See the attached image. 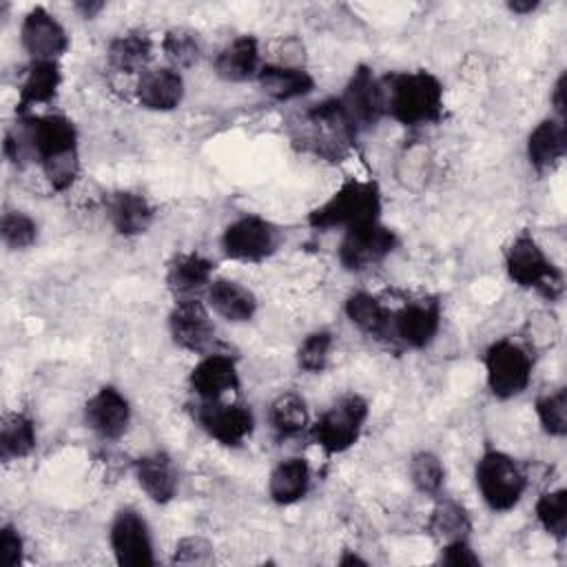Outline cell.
Segmentation results:
<instances>
[{
	"mask_svg": "<svg viewBox=\"0 0 567 567\" xmlns=\"http://www.w3.org/2000/svg\"><path fill=\"white\" fill-rule=\"evenodd\" d=\"M106 217L122 237L144 235L155 221V206L137 190H113L104 199Z\"/></svg>",
	"mask_w": 567,
	"mask_h": 567,
	"instance_id": "obj_20",
	"label": "cell"
},
{
	"mask_svg": "<svg viewBox=\"0 0 567 567\" xmlns=\"http://www.w3.org/2000/svg\"><path fill=\"white\" fill-rule=\"evenodd\" d=\"M133 474L142 492L157 505H166L177 496L179 470L171 454L148 452L135 458Z\"/></svg>",
	"mask_w": 567,
	"mask_h": 567,
	"instance_id": "obj_18",
	"label": "cell"
},
{
	"mask_svg": "<svg viewBox=\"0 0 567 567\" xmlns=\"http://www.w3.org/2000/svg\"><path fill=\"white\" fill-rule=\"evenodd\" d=\"M310 481V463L303 456L281 458L268 476V496L272 503L284 507L295 505L308 494Z\"/></svg>",
	"mask_w": 567,
	"mask_h": 567,
	"instance_id": "obj_27",
	"label": "cell"
},
{
	"mask_svg": "<svg viewBox=\"0 0 567 567\" xmlns=\"http://www.w3.org/2000/svg\"><path fill=\"white\" fill-rule=\"evenodd\" d=\"M213 558H215L213 545L202 536L179 538L173 551V563H179V565H208L213 563Z\"/></svg>",
	"mask_w": 567,
	"mask_h": 567,
	"instance_id": "obj_40",
	"label": "cell"
},
{
	"mask_svg": "<svg viewBox=\"0 0 567 567\" xmlns=\"http://www.w3.org/2000/svg\"><path fill=\"white\" fill-rule=\"evenodd\" d=\"M188 388L199 401H219L239 390V368L226 352H206L188 374Z\"/></svg>",
	"mask_w": 567,
	"mask_h": 567,
	"instance_id": "obj_16",
	"label": "cell"
},
{
	"mask_svg": "<svg viewBox=\"0 0 567 567\" xmlns=\"http://www.w3.org/2000/svg\"><path fill=\"white\" fill-rule=\"evenodd\" d=\"M75 9H78V11H82V16H84V18H93L97 11H102V9H104V2H78V4H75Z\"/></svg>",
	"mask_w": 567,
	"mask_h": 567,
	"instance_id": "obj_45",
	"label": "cell"
},
{
	"mask_svg": "<svg viewBox=\"0 0 567 567\" xmlns=\"http://www.w3.org/2000/svg\"><path fill=\"white\" fill-rule=\"evenodd\" d=\"M439 563L452 565V567H476V565H481V558L467 538H456V540L441 545Z\"/></svg>",
	"mask_w": 567,
	"mask_h": 567,
	"instance_id": "obj_41",
	"label": "cell"
},
{
	"mask_svg": "<svg viewBox=\"0 0 567 567\" xmlns=\"http://www.w3.org/2000/svg\"><path fill=\"white\" fill-rule=\"evenodd\" d=\"M20 44L31 60H60L69 49V33L44 7H33L20 24Z\"/></svg>",
	"mask_w": 567,
	"mask_h": 567,
	"instance_id": "obj_14",
	"label": "cell"
},
{
	"mask_svg": "<svg viewBox=\"0 0 567 567\" xmlns=\"http://www.w3.org/2000/svg\"><path fill=\"white\" fill-rule=\"evenodd\" d=\"M0 547H2V558H4L7 567H16V565L22 563L24 540H22V534L18 532L16 525L4 523L0 527Z\"/></svg>",
	"mask_w": 567,
	"mask_h": 567,
	"instance_id": "obj_42",
	"label": "cell"
},
{
	"mask_svg": "<svg viewBox=\"0 0 567 567\" xmlns=\"http://www.w3.org/2000/svg\"><path fill=\"white\" fill-rule=\"evenodd\" d=\"M383 89L388 115L408 128L430 126L443 117L445 89L427 69L390 73L383 78Z\"/></svg>",
	"mask_w": 567,
	"mask_h": 567,
	"instance_id": "obj_1",
	"label": "cell"
},
{
	"mask_svg": "<svg viewBox=\"0 0 567 567\" xmlns=\"http://www.w3.org/2000/svg\"><path fill=\"white\" fill-rule=\"evenodd\" d=\"M0 235L7 248L27 250L38 241V221L24 210H7L2 215Z\"/></svg>",
	"mask_w": 567,
	"mask_h": 567,
	"instance_id": "obj_38",
	"label": "cell"
},
{
	"mask_svg": "<svg viewBox=\"0 0 567 567\" xmlns=\"http://www.w3.org/2000/svg\"><path fill=\"white\" fill-rule=\"evenodd\" d=\"M334 337L330 330H312L297 348V365L308 374H319L328 368Z\"/></svg>",
	"mask_w": 567,
	"mask_h": 567,
	"instance_id": "obj_37",
	"label": "cell"
},
{
	"mask_svg": "<svg viewBox=\"0 0 567 567\" xmlns=\"http://www.w3.org/2000/svg\"><path fill=\"white\" fill-rule=\"evenodd\" d=\"M536 419L547 436L563 439L567 434V390L563 385L549 388L536 396Z\"/></svg>",
	"mask_w": 567,
	"mask_h": 567,
	"instance_id": "obj_35",
	"label": "cell"
},
{
	"mask_svg": "<svg viewBox=\"0 0 567 567\" xmlns=\"http://www.w3.org/2000/svg\"><path fill=\"white\" fill-rule=\"evenodd\" d=\"M261 47L259 40L250 33L233 38L224 44L213 62L215 75L224 82H250L257 80L261 71Z\"/></svg>",
	"mask_w": 567,
	"mask_h": 567,
	"instance_id": "obj_22",
	"label": "cell"
},
{
	"mask_svg": "<svg viewBox=\"0 0 567 567\" xmlns=\"http://www.w3.org/2000/svg\"><path fill=\"white\" fill-rule=\"evenodd\" d=\"M206 306L228 323H246L257 312L255 292L228 277H217L206 288Z\"/></svg>",
	"mask_w": 567,
	"mask_h": 567,
	"instance_id": "obj_23",
	"label": "cell"
},
{
	"mask_svg": "<svg viewBox=\"0 0 567 567\" xmlns=\"http://www.w3.org/2000/svg\"><path fill=\"white\" fill-rule=\"evenodd\" d=\"M257 84L261 93L275 102H292L315 91V78L303 66L264 62Z\"/></svg>",
	"mask_w": 567,
	"mask_h": 567,
	"instance_id": "obj_26",
	"label": "cell"
},
{
	"mask_svg": "<svg viewBox=\"0 0 567 567\" xmlns=\"http://www.w3.org/2000/svg\"><path fill=\"white\" fill-rule=\"evenodd\" d=\"M215 261L197 250L177 252L166 266V286L177 297H195V292L206 290L213 281Z\"/></svg>",
	"mask_w": 567,
	"mask_h": 567,
	"instance_id": "obj_25",
	"label": "cell"
},
{
	"mask_svg": "<svg viewBox=\"0 0 567 567\" xmlns=\"http://www.w3.org/2000/svg\"><path fill=\"white\" fill-rule=\"evenodd\" d=\"M106 60L120 73H144L153 60V38L142 29H126L109 42Z\"/></svg>",
	"mask_w": 567,
	"mask_h": 567,
	"instance_id": "obj_29",
	"label": "cell"
},
{
	"mask_svg": "<svg viewBox=\"0 0 567 567\" xmlns=\"http://www.w3.org/2000/svg\"><path fill=\"white\" fill-rule=\"evenodd\" d=\"M538 0H512V2H507V9L512 11V13H518V16H527V13H532L534 9H538Z\"/></svg>",
	"mask_w": 567,
	"mask_h": 567,
	"instance_id": "obj_44",
	"label": "cell"
},
{
	"mask_svg": "<svg viewBox=\"0 0 567 567\" xmlns=\"http://www.w3.org/2000/svg\"><path fill=\"white\" fill-rule=\"evenodd\" d=\"M268 423L275 436L281 441L303 434L310 430V412L306 399L295 390L279 392L268 405Z\"/></svg>",
	"mask_w": 567,
	"mask_h": 567,
	"instance_id": "obj_30",
	"label": "cell"
},
{
	"mask_svg": "<svg viewBox=\"0 0 567 567\" xmlns=\"http://www.w3.org/2000/svg\"><path fill=\"white\" fill-rule=\"evenodd\" d=\"M197 425L224 447H241L255 432V414L246 403L199 401L195 408Z\"/></svg>",
	"mask_w": 567,
	"mask_h": 567,
	"instance_id": "obj_11",
	"label": "cell"
},
{
	"mask_svg": "<svg viewBox=\"0 0 567 567\" xmlns=\"http://www.w3.org/2000/svg\"><path fill=\"white\" fill-rule=\"evenodd\" d=\"M343 312L350 323L372 339H388L392 337V310L372 292L357 290L350 292Z\"/></svg>",
	"mask_w": 567,
	"mask_h": 567,
	"instance_id": "obj_28",
	"label": "cell"
},
{
	"mask_svg": "<svg viewBox=\"0 0 567 567\" xmlns=\"http://www.w3.org/2000/svg\"><path fill=\"white\" fill-rule=\"evenodd\" d=\"M162 51L173 69H188L202 58V40L199 33L188 27H173L162 38Z\"/></svg>",
	"mask_w": 567,
	"mask_h": 567,
	"instance_id": "obj_34",
	"label": "cell"
},
{
	"mask_svg": "<svg viewBox=\"0 0 567 567\" xmlns=\"http://www.w3.org/2000/svg\"><path fill=\"white\" fill-rule=\"evenodd\" d=\"M368 416L370 403L361 394L348 392L332 401L319 414V419L310 423L308 432L319 450H323L328 456L343 454L361 439Z\"/></svg>",
	"mask_w": 567,
	"mask_h": 567,
	"instance_id": "obj_5",
	"label": "cell"
},
{
	"mask_svg": "<svg viewBox=\"0 0 567 567\" xmlns=\"http://www.w3.org/2000/svg\"><path fill=\"white\" fill-rule=\"evenodd\" d=\"M396 246L399 237L394 228L385 226L381 219H374L343 230L337 259L346 270L363 272L390 257Z\"/></svg>",
	"mask_w": 567,
	"mask_h": 567,
	"instance_id": "obj_9",
	"label": "cell"
},
{
	"mask_svg": "<svg viewBox=\"0 0 567 567\" xmlns=\"http://www.w3.org/2000/svg\"><path fill=\"white\" fill-rule=\"evenodd\" d=\"M383 197L374 179H346L326 202L310 210L308 224L315 230H348L352 226L381 219Z\"/></svg>",
	"mask_w": 567,
	"mask_h": 567,
	"instance_id": "obj_2",
	"label": "cell"
},
{
	"mask_svg": "<svg viewBox=\"0 0 567 567\" xmlns=\"http://www.w3.org/2000/svg\"><path fill=\"white\" fill-rule=\"evenodd\" d=\"M62 84V69L55 60H31L22 82L18 86V115L31 113V109L51 104Z\"/></svg>",
	"mask_w": 567,
	"mask_h": 567,
	"instance_id": "obj_24",
	"label": "cell"
},
{
	"mask_svg": "<svg viewBox=\"0 0 567 567\" xmlns=\"http://www.w3.org/2000/svg\"><path fill=\"white\" fill-rule=\"evenodd\" d=\"M408 476L416 492L425 496H436L445 485V465L439 454L430 450H419L410 456Z\"/></svg>",
	"mask_w": 567,
	"mask_h": 567,
	"instance_id": "obj_33",
	"label": "cell"
},
{
	"mask_svg": "<svg viewBox=\"0 0 567 567\" xmlns=\"http://www.w3.org/2000/svg\"><path fill=\"white\" fill-rule=\"evenodd\" d=\"M168 332L173 343L186 352H210V346L215 341V323L206 301H199L195 297L177 299L168 312Z\"/></svg>",
	"mask_w": 567,
	"mask_h": 567,
	"instance_id": "obj_12",
	"label": "cell"
},
{
	"mask_svg": "<svg viewBox=\"0 0 567 567\" xmlns=\"http://www.w3.org/2000/svg\"><path fill=\"white\" fill-rule=\"evenodd\" d=\"M536 520L543 532L556 540H565L567 536V489L554 487L538 496L536 501Z\"/></svg>",
	"mask_w": 567,
	"mask_h": 567,
	"instance_id": "obj_36",
	"label": "cell"
},
{
	"mask_svg": "<svg viewBox=\"0 0 567 567\" xmlns=\"http://www.w3.org/2000/svg\"><path fill=\"white\" fill-rule=\"evenodd\" d=\"M109 543L117 565H124V567L155 565L151 527L135 507H122L115 512L109 527Z\"/></svg>",
	"mask_w": 567,
	"mask_h": 567,
	"instance_id": "obj_10",
	"label": "cell"
},
{
	"mask_svg": "<svg viewBox=\"0 0 567 567\" xmlns=\"http://www.w3.org/2000/svg\"><path fill=\"white\" fill-rule=\"evenodd\" d=\"M505 272L512 284L525 290H536L554 301L565 290L563 270L547 257L536 237L527 230L518 233L505 248Z\"/></svg>",
	"mask_w": 567,
	"mask_h": 567,
	"instance_id": "obj_3",
	"label": "cell"
},
{
	"mask_svg": "<svg viewBox=\"0 0 567 567\" xmlns=\"http://www.w3.org/2000/svg\"><path fill=\"white\" fill-rule=\"evenodd\" d=\"M443 321V308L436 299H414L392 310V337L410 350L427 348Z\"/></svg>",
	"mask_w": 567,
	"mask_h": 567,
	"instance_id": "obj_13",
	"label": "cell"
},
{
	"mask_svg": "<svg viewBox=\"0 0 567 567\" xmlns=\"http://www.w3.org/2000/svg\"><path fill=\"white\" fill-rule=\"evenodd\" d=\"M4 157L16 166H24L29 162H35L29 115H18L16 122L7 128V133H4Z\"/></svg>",
	"mask_w": 567,
	"mask_h": 567,
	"instance_id": "obj_39",
	"label": "cell"
},
{
	"mask_svg": "<svg viewBox=\"0 0 567 567\" xmlns=\"http://www.w3.org/2000/svg\"><path fill=\"white\" fill-rule=\"evenodd\" d=\"M470 529H472V520L467 509L452 498H441L430 512L427 532L441 545L456 538H467Z\"/></svg>",
	"mask_w": 567,
	"mask_h": 567,
	"instance_id": "obj_32",
	"label": "cell"
},
{
	"mask_svg": "<svg viewBox=\"0 0 567 567\" xmlns=\"http://www.w3.org/2000/svg\"><path fill=\"white\" fill-rule=\"evenodd\" d=\"M483 365L487 388L501 401L523 394L534 372V359L529 348L509 337L496 339L487 346Z\"/></svg>",
	"mask_w": 567,
	"mask_h": 567,
	"instance_id": "obj_6",
	"label": "cell"
},
{
	"mask_svg": "<svg viewBox=\"0 0 567 567\" xmlns=\"http://www.w3.org/2000/svg\"><path fill=\"white\" fill-rule=\"evenodd\" d=\"M221 252L230 261L261 264L281 246V230L261 215H241L233 219L219 237Z\"/></svg>",
	"mask_w": 567,
	"mask_h": 567,
	"instance_id": "obj_7",
	"label": "cell"
},
{
	"mask_svg": "<svg viewBox=\"0 0 567 567\" xmlns=\"http://www.w3.org/2000/svg\"><path fill=\"white\" fill-rule=\"evenodd\" d=\"M551 109H554V117L565 120V111H567V73L560 71L554 86H551V95H549Z\"/></svg>",
	"mask_w": 567,
	"mask_h": 567,
	"instance_id": "obj_43",
	"label": "cell"
},
{
	"mask_svg": "<svg viewBox=\"0 0 567 567\" xmlns=\"http://www.w3.org/2000/svg\"><path fill=\"white\" fill-rule=\"evenodd\" d=\"M131 414L128 399L115 385L97 388L84 403L86 427L104 441L122 439L131 425Z\"/></svg>",
	"mask_w": 567,
	"mask_h": 567,
	"instance_id": "obj_15",
	"label": "cell"
},
{
	"mask_svg": "<svg viewBox=\"0 0 567 567\" xmlns=\"http://www.w3.org/2000/svg\"><path fill=\"white\" fill-rule=\"evenodd\" d=\"M135 97L146 111L168 113L177 109L184 100V78L171 64L146 69L137 78Z\"/></svg>",
	"mask_w": 567,
	"mask_h": 567,
	"instance_id": "obj_19",
	"label": "cell"
},
{
	"mask_svg": "<svg viewBox=\"0 0 567 567\" xmlns=\"http://www.w3.org/2000/svg\"><path fill=\"white\" fill-rule=\"evenodd\" d=\"M38 445L35 421L27 412H9L0 425V456L2 461H22Z\"/></svg>",
	"mask_w": 567,
	"mask_h": 567,
	"instance_id": "obj_31",
	"label": "cell"
},
{
	"mask_svg": "<svg viewBox=\"0 0 567 567\" xmlns=\"http://www.w3.org/2000/svg\"><path fill=\"white\" fill-rule=\"evenodd\" d=\"M27 115L31 124L33 153L38 164L51 157H60L78 151V128L66 115L62 113H42V115L27 113Z\"/></svg>",
	"mask_w": 567,
	"mask_h": 567,
	"instance_id": "obj_17",
	"label": "cell"
},
{
	"mask_svg": "<svg viewBox=\"0 0 567 567\" xmlns=\"http://www.w3.org/2000/svg\"><path fill=\"white\" fill-rule=\"evenodd\" d=\"M525 153L529 166L543 175L554 171L567 153V126L560 117H543L527 135Z\"/></svg>",
	"mask_w": 567,
	"mask_h": 567,
	"instance_id": "obj_21",
	"label": "cell"
},
{
	"mask_svg": "<svg viewBox=\"0 0 567 567\" xmlns=\"http://www.w3.org/2000/svg\"><path fill=\"white\" fill-rule=\"evenodd\" d=\"M474 481L483 503L496 514L514 509L527 489V474L520 463L496 447H487L478 456Z\"/></svg>",
	"mask_w": 567,
	"mask_h": 567,
	"instance_id": "obj_4",
	"label": "cell"
},
{
	"mask_svg": "<svg viewBox=\"0 0 567 567\" xmlns=\"http://www.w3.org/2000/svg\"><path fill=\"white\" fill-rule=\"evenodd\" d=\"M337 102L354 135H361L388 115L383 78H379L374 69L365 64L352 71L343 91L337 95Z\"/></svg>",
	"mask_w": 567,
	"mask_h": 567,
	"instance_id": "obj_8",
	"label": "cell"
},
{
	"mask_svg": "<svg viewBox=\"0 0 567 567\" xmlns=\"http://www.w3.org/2000/svg\"><path fill=\"white\" fill-rule=\"evenodd\" d=\"M339 565H368V560H363V558H359L357 554H343L341 558H339Z\"/></svg>",
	"mask_w": 567,
	"mask_h": 567,
	"instance_id": "obj_46",
	"label": "cell"
}]
</instances>
